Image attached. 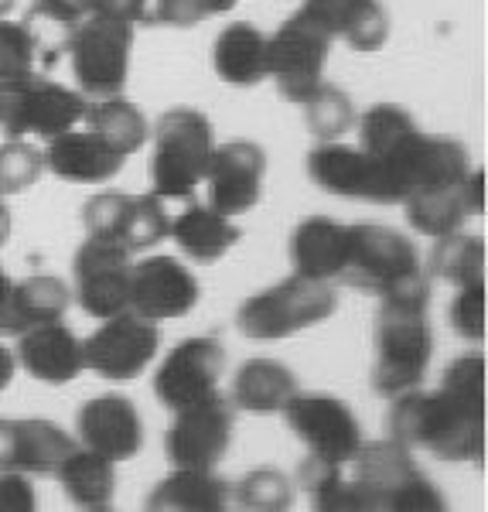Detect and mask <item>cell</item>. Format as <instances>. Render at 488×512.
<instances>
[{"instance_id": "6da1fadb", "label": "cell", "mask_w": 488, "mask_h": 512, "mask_svg": "<svg viewBox=\"0 0 488 512\" xmlns=\"http://www.w3.org/2000/svg\"><path fill=\"white\" fill-rule=\"evenodd\" d=\"M359 147L379 164L390 205L437 192L468 175V151L451 137L424 134L407 110L379 103L359 117Z\"/></svg>"}, {"instance_id": "7a4b0ae2", "label": "cell", "mask_w": 488, "mask_h": 512, "mask_svg": "<svg viewBox=\"0 0 488 512\" xmlns=\"http://www.w3.org/2000/svg\"><path fill=\"white\" fill-rule=\"evenodd\" d=\"M390 434L410 451L441 461L485 458V396H468L441 383V390H407L393 396Z\"/></svg>"}, {"instance_id": "3957f363", "label": "cell", "mask_w": 488, "mask_h": 512, "mask_svg": "<svg viewBox=\"0 0 488 512\" xmlns=\"http://www.w3.org/2000/svg\"><path fill=\"white\" fill-rule=\"evenodd\" d=\"M338 280L379 301H430V277L417 246L390 226H349Z\"/></svg>"}, {"instance_id": "277c9868", "label": "cell", "mask_w": 488, "mask_h": 512, "mask_svg": "<svg viewBox=\"0 0 488 512\" xmlns=\"http://www.w3.org/2000/svg\"><path fill=\"white\" fill-rule=\"evenodd\" d=\"M359 512H441L444 495L420 472L410 448L400 441H372L359 444V451L345 461Z\"/></svg>"}, {"instance_id": "5b68a950", "label": "cell", "mask_w": 488, "mask_h": 512, "mask_svg": "<svg viewBox=\"0 0 488 512\" xmlns=\"http://www.w3.org/2000/svg\"><path fill=\"white\" fill-rule=\"evenodd\" d=\"M430 301H383L372 325V390L386 400L417 390L430 369L434 335L427 321Z\"/></svg>"}, {"instance_id": "8992f818", "label": "cell", "mask_w": 488, "mask_h": 512, "mask_svg": "<svg viewBox=\"0 0 488 512\" xmlns=\"http://www.w3.org/2000/svg\"><path fill=\"white\" fill-rule=\"evenodd\" d=\"M212 147V123L205 113L188 110V106L164 113L154 123L151 164H147L151 195L188 202L202 185Z\"/></svg>"}, {"instance_id": "52a82bcc", "label": "cell", "mask_w": 488, "mask_h": 512, "mask_svg": "<svg viewBox=\"0 0 488 512\" xmlns=\"http://www.w3.org/2000/svg\"><path fill=\"white\" fill-rule=\"evenodd\" d=\"M338 308L332 284L311 277H287L267 291L246 297L236 311V328L253 342H277L328 321Z\"/></svg>"}, {"instance_id": "ba28073f", "label": "cell", "mask_w": 488, "mask_h": 512, "mask_svg": "<svg viewBox=\"0 0 488 512\" xmlns=\"http://www.w3.org/2000/svg\"><path fill=\"white\" fill-rule=\"evenodd\" d=\"M134 24L103 11H86L69 35V62L79 93L89 99L117 96L127 86Z\"/></svg>"}, {"instance_id": "9c48e42d", "label": "cell", "mask_w": 488, "mask_h": 512, "mask_svg": "<svg viewBox=\"0 0 488 512\" xmlns=\"http://www.w3.org/2000/svg\"><path fill=\"white\" fill-rule=\"evenodd\" d=\"M86 96L45 76L0 79V130L7 137H55L76 127L86 113Z\"/></svg>"}, {"instance_id": "30bf717a", "label": "cell", "mask_w": 488, "mask_h": 512, "mask_svg": "<svg viewBox=\"0 0 488 512\" xmlns=\"http://www.w3.org/2000/svg\"><path fill=\"white\" fill-rule=\"evenodd\" d=\"M328 48H332V38L301 11H294L267 38V79L277 82L287 103L301 106L311 96V89L325 76Z\"/></svg>"}, {"instance_id": "8fae6325", "label": "cell", "mask_w": 488, "mask_h": 512, "mask_svg": "<svg viewBox=\"0 0 488 512\" xmlns=\"http://www.w3.org/2000/svg\"><path fill=\"white\" fill-rule=\"evenodd\" d=\"M284 424L297 441L308 444V451L321 461L345 465L362 444V427L352 407L332 393H301L297 390L284 403Z\"/></svg>"}, {"instance_id": "7c38bea8", "label": "cell", "mask_w": 488, "mask_h": 512, "mask_svg": "<svg viewBox=\"0 0 488 512\" xmlns=\"http://www.w3.org/2000/svg\"><path fill=\"white\" fill-rule=\"evenodd\" d=\"M157 349H161L157 321L140 318L127 308L113 318H103V325L82 342V359L99 379L130 383L151 366Z\"/></svg>"}, {"instance_id": "4fadbf2b", "label": "cell", "mask_w": 488, "mask_h": 512, "mask_svg": "<svg viewBox=\"0 0 488 512\" xmlns=\"http://www.w3.org/2000/svg\"><path fill=\"white\" fill-rule=\"evenodd\" d=\"M233 424V403L219 393L175 410V420L164 437V451H168L171 465L215 468L233 444Z\"/></svg>"}, {"instance_id": "5bb4252c", "label": "cell", "mask_w": 488, "mask_h": 512, "mask_svg": "<svg viewBox=\"0 0 488 512\" xmlns=\"http://www.w3.org/2000/svg\"><path fill=\"white\" fill-rule=\"evenodd\" d=\"M130 253L110 239H93L76 250L72 277H76V301L89 318L103 321L130 308Z\"/></svg>"}, {"instance_id": "9a60e30c", "label": "cell", "mask_w": 488, "mask_h": 512, "mask_svg": "<svg viewBox=\"0 0 488 512\" xmlns=\"http://www.w3.org/2000/svg\"><path fill=\"white\" fill-rule=\"evenodd\" d=\"M222 366H226V349L219 338L198 335L185 338L168 352V359L154 373V396L171 414L188 403H198L205 396L219 393Z\"/></svg>"}, {"instance_id": "2e32d148", "label": "cell", "mask_w": 488, "mask_h": 512, "mask_svg": "<svg viewBox=\"0 0 488 512\" xmlns=\"http://www.w3.org/2000/svg\"><path fill=\"white\" fill-rule=\"evenodd\" d=\"M263 178H267V154L253 140H229L222 147H212L202 175L209 205L229 219L260 205Z\"/></svg>"}, {"instance_id": "e0dca14e", "label": "cell", "mask_w": 488, "mask_h": 512, "mask_svg": "<svg viewBox=\"0 0 488 512\" xmlns=\"http://www.w3.org/2000/svg\"><path fill=\"white\" fill-rule=\"evenodd\" d=\"M198 294L195 274L175 256H147L130 267V311L147 321L185 318Z\"/></svg>"}, {"instance_id": "ac0fdd59", "label": "cell", "mask_w": 488, "mask_h": 512, "mask_svg": "<svg viewBox=\"0 0 488 512\" xmlns=\"http://www.w3.org/2000/svg\"><path fill=\"white\" fill-rule=\"evenodd\" d=\"M308 175L328 195L390 205L379 164L362 147H349L342 140H321L308 154Z\"/></svg>"}, {"instance_id": "d6986e66", "label": "cell", "mask_w": 488, "mask_h": 512, "mask_svg": "<svg viewBox=\"0 0 488 512\" xmlns=\"http://www.w3.org/2000/svg\"><path fill=\"white\" fill-rule=\"evenodd\" d=\"M76 431L82 437V448L103 454L113 465L137 458L140 444H144V424H140L134 400L120 393H103L96 400L82 403Z\"/></svg>"}, {"instance_id": "ffe728a7", "label": "cell", "mask_w": 488, "mask_h": 512, "mask_svg": "<svg viewBox=\"0 0 488 512\" xmlns=\"http://www.w3.org/2000/svg\"><path fill=\"white\" fill-rule=\"evenodd\" d=\"M72 448L76 441L55 420H0V472L55 475V468Z\"/></svg>"}, {"instance_id": "44dd1931", "label": "cell", "mask_w": 488, "mask_h": 512, "mask_svg": "<svg viewBox=\"0 0 488 512\" xmlns=\"http://www.w3.org/2000/svg\"><path fill=\"white\" fill-rule=\"evenodd\" d=\"M403 205H407V222L417 233L430 239L458 233L471 216L485 212V171L468 168V175L454 181V185H444L427 195H413Z\"/></svg>"}, {"instance_id": "7402d4cb", "label": "cell", "mask_w": 488, "mask_h": 512, "mask_svg": "<svg viewBox=\"0 0 488 512\" xmlns=\"http://www.w3.org/2000/svg\"><path fill=\"white\" fill-rule=\"evenodd\" d=\"M14 359H18V366L31 379L48 383V386L72 383V379L86 369L82 342L69 325H62V321H45V325L24 328L18 335V352H14Z\"/></svg>"}, {"instance_id": "603a6c76", "label": "cell", "mask_w": 488, "mask_h": 512, "mask_svg": "<svg viewBox=\"0 0 488 512\" xmlns=\"http://www.w3.org/2000/svg\"><path fill=\"white\" fill-rule=\"evenodd\" d=\"M301 14L352 52H379L390 38V18L379 0H304Z\"/></svg>"}, {"instance_id": "cb8c5ba5", "label": "cell", "mask_w": 488, "mask_h": 512, "mask_svg": "<svg viewBox=\"0 0 488 512\" xmlns=\"http://www.w3.org/2000/svg\"><path fill=\"white\" fill-rule=\"evenodd\" d=\"M45 168L62 181H79V185H103V181L117 178L127 158L113 151L106 140H99L93 130H62V134L48 137L45 147Z\"/></svg>"}, {"instance_id": "d4e9b609", "label": "cell", "mask_w": 488, "mask_h": 512, "mask_svg": "<svg viewBox=\"0 0 488 512\" xmlns=\"http://www.w3.org/2000/svg\"><path fill=\"white\" fill-rule=\"evenodd\" d=\"M345 239H349V226L328 216H308L291 233L294 274L325 280V284L338 280L345 263Z\"/></svg>"}, {"instance_id": "484cf974", "label": "cell", "mask_w": 488, "mask_h": 512, "mask_svg": "<svg viewBox=\"0 0 488 512\" xmlns=\"http://www.w3.org/2000/svg\"><path fill=\"white\" fill-rule=\"evenodd\" d=\"M233 502V485L215 475V468H175L147 495L154 512H222Z\"/></svg>"}, {"instance_id": "4316f807", "label": "cell", "mask_w": 488, "mask_h": 512, "mask_svg": "<svg viewBox=\"0 0 488 512\" xmlns=\"http://www.w3.org/2000/svg\"><path fill=\"white\" fill-rule=\"evenodd\" d=\"M212 69L229 86L250 89L267 79V35L253 24L233 21L212 45Z\"/></svg>"}, {"instance_id": "83f0119b", "label": "cell", "mask_w": 488, "mask_h": 512, "mask_svg": "<svg viewBox=\"0 0 488 512\" xmlns=\"http://www.w3.org/2000/svg\"><path fill=\"white\" fill-rule=\"evenodd\" d=\"M297 393V376L277 359H250L239 366L229 403L246 414H280Z\"/></svg>"}, {"instance_id": "f1b7e54d", "label": "cell", "mask_w": 488, "mask_h": 512, "mask_svg": "<svg viewBox=\"0 0 488 512\" xmlns=\"http://www.w3.org/2000/svg\"><path fill=\"white\" fill-rule=\"evenodd\" d=\"M168 236L178 243V250L192 256L195 263H215L222 260L233 246L239 243V226L233 219L215 212L212 205H188L185 212H178V219L171 222Z\"/></svg>"}, {"instance_id": "f546056e", "label": "cell", "mask_w": 488, "mask_h": 512, "mask_svg": "<svg viewBox=\"0 0 488 512\" xmlns=\"http://www.w3.org/2000/svg\"><path fill=\"white\" fill-rule=\"evenodd\" d=\"M65 499L79 509H106L117 492V468L110 458L89 451V448H72L62 458V465L55 468Z\"/></svg>"}, {"instance_id": "4dcf8cb0", "label": "cell", "mask_w": 488, "mask_h": 512, "mask_svg": "<svg viewBox=\"0 0 488 512\" xmlns=\"http://www.w3.org/2000/svg\"><path fill=\"white\" fill-rule=\"evenodd\" d=\"M82 120H86V127L93 130L99 140H106L123 158L137 154L140 147L147 144V137H151V127H147L144 113L120 93L103 96V99H96L93 106H86Z\"/></svg>"}, {"instance_id": "1f68e13d", "label": "cell", "mask_w": 488, "mask_h": 512, "mask_svg": "<svg viewBox=\"0 0 488 512\" xmlns=\"http://www.w3.org/2000/svg\"><path fill=\"white\" fill-rule=\"evenodd\" d=\"M69 301V284L52 274L18 280L11 291V335H21L24 328L45 325V321H62Z\"/></svg>"}, {"instance_id": "d6a6232c", "label": "cell", "mask_w": 488, "mask_h": 512, "mask_svg": "<svg viewBox=\"0 0 488 512\" xmlns=\"http://www.w3.org/2000/svg\"><path fill=\"white\" fill-rule=\"evenodd\" d=\"M297 478H301L304 492H308L311 506L321 512H359V495H355V485L345 465H335V461H321L308 454L297 468Z\"/></svg>"}, {"instance_id": "836d02e7", "label": "cell", "mask_w": 488, "mask_h": 512, "mask_svg": "<svg viewBox=\"0 0 488 512\" xmlns=\"http://www.w3.org/2000/svg\"><path fill=\"white\" fill-rule=\"evenodd\" d=\"M430 274L454 287L485 280V239L468 236L461 229L441 236L434 250H430Z\"/></svg>"}, {"instance_id": "e575fe53", "label": "cell", "mask_w": 488, "mask_h": 512, "mask_svg": "<svg viewBox=\"0 0 488 512\" xmlns=\"http://www.w3.org/2000/svg\"><path fill=\"white\" fill-rule=\"evenodd\" d=\"M52 69L24 21H0V79L45 76Z\"/></svg>"}, {"instance_id": "d590c367", "label": "cell", "mask_w": 488, "mask_h": 512, "mask_svg": "<svg viewBox=\"0 0 488 512\" xmlns=\"http://www.w3.org/2000/svg\"><path fill=\"white\" fill-rule=\"evenodd\" d=\"M301 110H304V117H308L311 134L318 140H338L355 123L349 93H342V89L325 79L311 89V96L301 103Z\"/></svg>"}, {"instance_id": "8d00e7d4", "label": "cell", "mask_w": 488, "mask_h": 512, "mask_svg": "<svg viewBox=\"0 0 488 512\" xmlns=\"http://www.w3.org/2000/svg\"><path fill=\"white\" fill-rule=\"evenodd\" d=\"M233 502L250 512H284L294 502V482L277 468H256L236 482Z\"/></svg>"}, {"instance_id": "74e56055", "label": "cell", "mask_w": 488, "mask_h": 512, "mask_svg": "<svg viewBox=\"0 0 488 512\" xmlns=\"http://www.w3.org/2000/svg\"><path fill=\"white\" fill-rule=\"evenodd\" d=\"M137 209V195L123 192H99L82 205V226L93 239H110V243L123 246V236L130 229Z\"/></svg>"}, {"instance_id": "f35d334b", "label": "cell", "mask_w": 488, "mask_h": 512, "mask_svg": "<svg viewBox=\"0 0 488 512\" xmlns=\"http://www.w3.org/2000/svg\"><path fill=\"white\" fill-rule=\"evenodd\" d=\"M243 0H144V28H195L209 14H226Z\"/></svg>"}, {"instance_id": "ab89813d", "label": "cell", "mask_w": 488, "mask_h": 512, "mask_svg": "<svg viewBox=\"0 0 488 512\" xmlns=\"http://www.w3.org/2000/svg\"><path fill=\"white\" fill-rule=\"evenodd\" d=\"M45 171V158L38 147H31L24 137H11L0 147V198L28 192Z\"/></svg>"}, {"instance_id": "60d3db41", "label": "cell", "mask_w": 488, "mask_h": 512, "mask_svg": "<svg viewBox=\"0 0 488 512\" xmlns=\"http://www.w3.org/2000/svg\"><path fill=\"white\" fill-rule=\"evenodd\" d=\"M448 321L465 342H482L485 338V280L458 287V294H454V301L448 308Z\"/></svg>"}, {"instance_id": "b9f144b4", "label": "cell", "mask_w": 488, "mask_h": 512, "mask_svg": "<svg viewBox=\"0 0 488 512\" xmlns=\"http://www.w3.org/2000/svg\"><path fill=\"white\" fill-rule=\"evenodd\" d=\"M35 509V489L28 475L0 472V512H31Z\"/></svg>"}, {"instance_id": "7bdbcfd3", "label": "cell", "mask_w": 488, "mask_h": 512, "mask_svg": "<svg viewBox=\"0 0 488 512\" xmlns=\"http://www.w3.org/2000/svg\"><path fill=\"white\" fill-rule=\"evenodd\" d=\"M11 291H14V280L0 267V335H11Z\"/></svg>"}, {"instance_id": "ee69618b", "label": "cell", "mask_w": 488, "mask_h": 512, "mask_svg": "<svg viewBox=\"0 0 488 512\" xmlns=\"http://www.w3.org/2000/svg\"><path fill=\"white\" fill-rule=\"evenodd\" d=\"M14 369H18V359H14V352L7 349L4 342H0V393L11 386V379H14Z\"/></svg>"}, {"instance_id": "f6af8a7d", "label": "cell", "mask_w": 488, "mask_h": 512, "mask_svg": "<svg viewBox=\"0 0 488 512\" xmlns=\"http://www.w3.org/2000/svg\"><path fill=\"white\" fill-rule=\"evenodd\" d=\"M7 236H11V212H7L4 198H0V246L7 243Z\"/></svg>"}, {"instance_id": "bcb514c9", "label": "cell", "mask_w": 488, "mask_h": 512, "mask_svg": "<svg viewBox=\"0 0 488 512\" xmlns=\"http://www.w3.org/2000/svg\"><path fill=\"white\" fill-rule=\"evenodd\" d=\"M11 7H14V0H0V18H4V14L11 11Z\"/></svg>"}, {"instance_id": "7dc6e473", "label": "cell", "mask_w": 488, "mask_h": 512, "mask_svg": "<svg viewBox=\"0 0 488 512\" xmlns=\"http://www.w3.org/2000/svg\"><path fill=\"white\" fill-rule=\"evenodd\" d=\"M65 4H72L76 11H82V0H65ZM82 14H86V11H82Z\"/></svg>"}]
</instances>
